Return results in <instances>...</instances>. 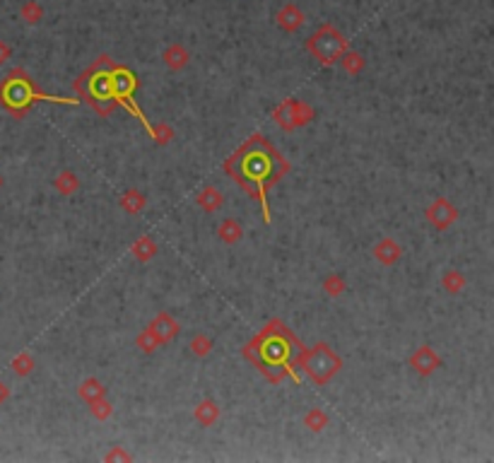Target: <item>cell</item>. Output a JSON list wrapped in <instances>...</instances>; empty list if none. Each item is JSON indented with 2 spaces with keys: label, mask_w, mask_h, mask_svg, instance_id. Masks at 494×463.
<instances>
[{
  "label": "cell",
  "mask_w": 494,
  "mask_h": 463,
  "mask_svg": "<svg viewBox=\"0 0 494 463\" xmlns=\"http://www.w3.org/2000/svg\"><path fill=\"white\" fill-rule=\"evenodd\" d=\"M309 347L289 331L287 326L275 319L253 338L249 345H244V357L256 365V370L263 374L268 382L280 384L284 377H289L294 384L302 382L299 362L304 360Z\"/></svg>",
  "instance_id": "obj_2"
},
{
  "label": "cell",
  "mask_w": 494,
  "mask_h": 463,
  "mask_svg": "<svg viewBox=\"0 0 494 463\" xmlns=\"http://www.w3.org/2000/svg\"><path fill=\"white\" fill-rule=\"evenodd\" d=\"M78 393H80V398L85 403H92V401H97V398H104L106 396V386L101 384L99 379L90 377V379H85V382L80 384Z\"/></svg>",
  "instance_id": "obj_17"
},
{
  "label": "cell",
  "mask_w": 494,
  "mask_h": 463,
  "mask_svg": "<svg viewBox=\"0 0 494 463\" xmlns=\"http://www.w3.org/2000/svg\"><path fill=\"white\" fill-rule=\"evenodd\" d=\"M162 61H164V66H167L172 73H179V71H183V68L188 66V61H191V54H188L183 44H172V46L164 49Z\"/></svg>",
  "instance_id": "obj_10"
},
{
  "label": "cell",
  "mask_w": 494,
  "mask_h": 463,
  "mask_svg": "<svg viewBox=\"0 0 494 463\" xmlns=\"http://www.w3.org/2000/svg\"><path fill=\"white\" fill-rule=\"evenodd\" d=\"M104 459H106V461H130L133 456H130V454H125L121 447H113L111 452L104 456Z\"/></svg>",
  "instance_id": "obj_32"
},
{
  "label": "cell",
  "mask_w": 494,
  "mask_h": 463,
  "mask_svg": "<svg viewBox=\"0 0 494 463\" xmlns=\"http://www.w3.org/2000/svg\"><path fill=\"white\" fill-rule=\"evenodd\" d=\"M20 17H22V22H27V24H39L43 20L41 3H36V0H27V3H22Z\"/></svg>",
  "instance_id": "obj_24"
},
{
  "label": "cell",
  "mask_w": 494,
  "mask_h": 463,
  "mask_svg": "<svg viewBox=\"0 0 494 463\" xmlns=\"http://www.w3.org/2000/svg\"><path fill=\"white\" fill-rule=\"evenodd\" d=\"M292 169L280 152L275 150L268 138L253 136L242 148H239L230 160L225 162V171L232 176L246 193L253 195L261 203L263 220L270 225V208H268V191Z\"/></svg>",
  "instance_id": "obj_1"
},
{
  "label": "cell",
  "mask_w": 494,
  "mask_h": 463,
  "mask_svg": "<svg viewBox=\"0 0 494 463\" xmlns=\"http://www.w3.org/2000/svg\"><path fill=\"white\" fill-rule=\"evenodd\" d=\"M145 195L138 191V188H130V191H125L123 195H121V208L128 215H138L145 208Z\"/></svg>",
  "instance_id": "obj_22"
},
{
  "label": "cell",
  "mask_w": 494,
  "mask_h": 463,
  "mask_svg": "<svg viewBox=\"0 0 494 463\" xmlns=\"http://www.w3.org/2000/svg\"><path fill=\"white\" fill-rule=\"evenodd\" d=\"M427 218H429V222H432L434 227H439V230H444V227L448 225V222H451V220L456 218V213H453V208L448 205V203H446L444 198H439V200H436L434 205L427 210Z\"/></svg>",
  "instance_id": "obj_13"
},
{
  "label": "cell",
  "mask_w": 494,
  "mask_h": 463,
  "mask_svg": "<svg viewBox=\"0 0 494 463\" xmlns=\"http://www.w3.org/2000/svg\"><path fill=\"white\" fill-rule=\"evenodd\" d=\"M10 56H12V49H10V44L0 39V66H3V63H8V61H10Z\"/></svg>",
  "instance_id": "obj_33"
},
{
  "label": "cell",
  "mask_w": 494,
  "mask_h": 463,
  "mask_svg": "<svg viewBox=\"0 0 494 463\" xmlns=\"http://www.w3.org/2000/svg\"><path fill=\"white\" fill-rule=\"evenodd\" d=\"M222 203H225V195L220 188H215V186H205L198 195V205L205 213H217L220 208H222Z\"/></svg>",
  "instance_id": "obj_14"
},
{
  "label": "cell",
  "mask_w": 494,
  "mask_h": 463,
  "mask_svg": "<svg viewBox=\"0 0 494 463\" xmlns=\"http://www.w3.org/2000/svg\"><path fill=\"white\" fill-rule=\"evenodd\" d=\"M8 398H10V389H8V386H5L3 382H0V405L8 401Z\"/></svg>",
  "instance_id": "obj_34"
},
{
  "label": "cell",
  "mask_w": 494,
  "mask_h": 463,
  "mask_svg": "<svg viewBox=\"0 0 494 463\" xmlns=\"http://www.w3.org/2000/svg\"><path fill=\"white\" fill-rule=\"evenodd\" d=\"M272 118H275V123L280 126L282 131H294L292 104H289V99H284V101H280V104L275 106V111H272Z\"/></svg>",
  "instance_id": "obj_23"
},
{
  "label": "cell",
  "mask_w": 494,
  "mask_h": 463,
  "mask_svg": "<svg viewBox=\"0 0 494 463\" xmlns=\"http://www.w3.org/2000/svg\"><path fill=\"white\" fill-rule=\"evenodd\" d=\"M36 101H53V104H78V99L68 97H53V94L41 92L34 85V80L29 78V73H24L22 68H15L5 75V80L0 82V106L5 111L12 113L15 118H22Z\"/></svg>",
  "instance_id": "obj_3"
},
{
  "label": "cell",
  "mask_w": 494,
  "mask_h": 463,
  "mask_svg": "<svg viewBox=\"0 0 494 463\" xmlns=\"http://www.w3.org/2000/svg\"><path fill=\"white\" fill-rule=\"evenodd\" d=\"M304 424H307L312 432H321V429L328 427V415L323 413L321 408H312L307 415H304Z\"/></svg>",
  "instance_id": "obj_25"
},
{
  "label": "cell",
  "mask_w": 494,
  "mask_h": 463,
  "mask_svg": "<svg viewBox=\"0 0 494 463\" xmlns=\"http://www.w3.org/2000/svg\"><path fill=\"white\" fill-rule=\"evenodd\" d=\"M195 420H198V422L202 424V427H212V424L220 420V408H217V403L210 401V398L200 401L198 408H195Z\"/></svg>",
  "instance_id": "obj_15"
},
{
  "label": "cell",
  "mask_w": 494,
  "mask_h": 463,
  "mask_svg": "<svg viewBox=\"0 0 494 463\" xmlns=\"http://www.w3.org/2000/svg\"><path fill=\"white\" fill-rule=\"evenodd\" d=\"M340 66H343V71L347 75H352V78H357V75H362V71L366 68V61L362 54H357V51H350L347 49L343 56H340Z\"/></svg>",
  "instance_id": "obj_16"
},
{
  "label": "cell",
  "mask_w": 494,
  "mask_h": 463,
  "mask_svg": "<svg viewBox=\"0 0 494 463\" xmlns=\"http://www.w3.org/2000/svg\"><path fill=\"white\" fill-rule=\"evenodd\" d=\"M138 347H140L143 352H155L157 347H160V340H157V335L150 331V328H145V331L138 335Z\"/></svg>",
  "instance_id": "obj_30"
},
{
  "label": "cell",
  "mask_w": 494,
  "mask_h": 463,
  "mask_svg": "<svg viewBox=\"0 0 494 463\" xmlns=\"http://www.w3.org/2000/svg\"><path fill=\"white\" fill-rule=\"evenodd\" d=\"M0 188H3V176H0Z\"/></svg>",
  "instance_id": "obj_35"
},
{
  "label": "cell",
  "mask_w": 494,
  "mask_h": 463,
  "mask_svg": "<svg viewBox=\"0 0 494 463\" xmlns=\"http://www.w3.org/2000/svg\"><path fill=\"white\" fill-rule=\"evenodd\" d=\"M113 66H116V63H113L109 56H99V58L75 80V90H78L80 97L85 99L99 116H109V113H113L116 109H121L116 97H113V80H111Z\"/></svg>",
  "instance_id": "obj_4"
},
{
  "label": "cell",
  "mask_w": 494,
  "mask_h": 463,
  "mask_svg": "<svg viewBox=\"0 0 494 463\" xmlns=\"http://www.w3.org/2000/svg\"><path fill=\"white\" fill-rule=\"evenodd\" d=\"M304 12L297 3H284L280 10H277L275 15V24L280 27L284 34H294V31H299L304 27Z\"/></svg>",
  "instance_id": "obj_8"
},
{
  "label": "cell",
  "mask_w": 494,
  "mask_h": 463,
  "mask_svg": "<svg viewBox=\"0 0 494 463\" xmlns=\"http://www.w3.org/2000/svg\"><path fill=\"white\" fill-rule=\"evenodd\" d=\"M148 328H150L152 333L157 335V340H160V345H167L169 340H174L176 335L181 333L179 321H176L174 316H169L167 312L157 314V316H155V321H152Z\"/></svg>",
  "instance_id": "obj_9"
},
{
  "label": "cell",
  "mask_w": 494,
  "mask_h": 463,
  "mask_svg": "<svg viewBox=\"0 0 494 463\" xmlns=\"http://www.w3.org/2000/svg\"><path fill=\"white\" fill-rule=\"evenodd\" d=\"M289 104H292V123H294V128H302V126L312 123L316 118V111L307 104V101L289 99Z\"/></svg>",
  "instance_id": "obj_19"
},
{
  "label": "cell",
  "mask_w": 494,
  "mask_h": 463,
  "mask_svg": "<svg viewBox=\"0 0 494 463\" xmlns=\"http://www.w3.org/2000/svg\"><path fill=\"white\" fill-rule=\"evenodd\" d=\"M436 365H439V357L432 352V347H420L413 357H410V367L422 374V377H427V374H432L436 370Z\"/></svg>",
  "instance_id": "obj_12"
},
{
  "label": "cell",
  "mask_w": 494,
  "mask_h": 463,
  "mask_svg": "<svg viewBox=\"0 0 494 463\" xmlns=\"http://www.w3.org/2000/svg\"><path fill=\"white\" fill-rule=\"evenodd\" d=\"M350 49V41L345 39V34L335 24L326 22L314 31L307 39V51L314 56L321 66H333L340 61V56Z\"/></svg>",
  "instance_id": "obj_5"
},
{
  "label": "cell",
  "mask_w": 494,
  "mask_h": 463,
  "mask_svg": "<svg viewBox=\"0 0 494 463\" xmlns=\"http://www.w3.org/2000/svg\"><path fill=\"white\" fill-rule=\"evenodd\" d=\"M174 138V131L169 128L167 123H157L152 126V141H155L157 145H167L169 141Z\"/></svg>",
  "instance_id": "obj_31"
},
{
  "label": "cell",
  "mask_w": 494,
  "mask_h": 463,
  "mask_svg": "<svg viewBox=\"0 0 494 463\" xmlns=\"http://www.w3.org/2000/svg\"><path fill=\"white\" fill-rule=\"evenodd\" d=\"M87 405H90L92 417H94V420H99V422L109 420V417L113 415V408H111V403L106 401V396H104V398H97V401L87 403Z\"/></svg>",
  "instance_id": "obj_27"
},
{
  "label": "cell",
  "mask_w": 494,
  "mask_h": 463,
  "mask_svg": "<svg viewBox=\"0 0 494 463\" xmlns=\"http://www.w3.org/2000/svg\"><path fill=\"white\" fill-rule=\"evenodd\" d=\"M242 237H244V227L239 225L237 220L234 218L222 220V225H220V239H222L225 244H237Z\"/></svg>",
  "instance_id": "obj_21"
},
{
  "label": "cell",
  "mask_w": 494,
  "mask_h": 463,
  "mask_svg": "<svg viewBox=\"0 0 494 463\" xmlns=\"http://www.w3.org/2000/svg\"><path fill=\"white\" fill-rule=\"evenodd\" d=\"M345 278L338 275V273H331V275L323 280V292H328V297H338L345 292Z\"/></svg>",
  "instance_id": "obj_28"
},
{
  "label": "cell",
  "mask_w": 494,
  "mask_h": 463,
  "mask_svg": "<svg viewBox=\"0 0 494 463\" xmlns=\"http://www.w3.org/2000/svg\"><path fill=\"white\" fill-rule=\"evenodd\" d=\"M210 350H212V340L207 338V335L198 333L191 340V352L195 355V357H207V355H210Z\"/></svg>",
  "instance_id": "obj_29"
},
{
  "label": "cell",
  "mask_w": 494,
  "mask_h": 463,
  "mask_svg": "<svg viewBox=\"0 0 494 463\" xmlns=\"http://www.w3.org/2000/svg\"><path fill=\"white\" fill-rule=\"evenodd\" d=\"M130 253H133V256H135L140 263H148L150 258L157 256V244H155V239L145 234V237H140L135 244L130 246Z\"/></svg>",
  "instance_id": "obj_18"
},
{
  "label": "cell",
  "mask_w": 494,
  "mask_h": 463,
  "mask_svg": "<svg viewBox=\"0 0 494 463\" xmlns=\"http://www.w3.org/2000/svg\"><path fill=\"white\" fill-rule=\"evenodd\" d=\"M53 188H56V191H58V193H63V195H73V193L80 188V179H78V174H75V171H71V169L61 171V174L53 179Z\"/></svg>",
  "instance_id": "obj_20"
},
{
  "label": "cell",
  "mask_w": 494,
  "mask_h": 463,
  "mask_svg": "<svg viewBox=\"0 0 494 463\" xmlns=\"http://www.w3.org/2000/svg\"><path fill=\"white\" fill-rule=\"evenodd\" d=\"M299 370L307 372L314 384L323 386L343 370V360L335 355V350L328 342H316L312 350H307V355H304V360L299 362Z\"/></svg>",
  "instance_id": "obj_6"
},
{
  "label": "cell",
  "mask_w": 494,
  "mask_h": 463,
  "mask_svg": "<svg viewBox=\"0 0 494 463\" xmlns=\"http://www.w3.org/2000/svg\"><path fill=\"white\" fill-rule=\"evenodd\" d=\"M401 256H403V249L391 237H384L381 242L374 246V258L381 265H393Z\"/></svg>",
  "instance_id": "obj_11"
},
{
  "label": "cell",
  "mask_w": 494,
  "mask_h": 463,
  "mask_svg": "<svg viewBox=\"0 0 494 463\" xmlns=\"http://www.w3.org/2000/svg\"><path fill=\"white\" fill-rule=\"evenodd\" d=\"M111 80H113V97H116L118 106L125 111H130L133 116L138 118V121L143 123V128L148 131V136L152 138V123L145 118V113L140 111V106L135 104V92H138V78L135 73L130 71V68L125 66H113L111 71Z\"/></svg>",
  "instance_id": "obj_7"
},
{
  "label": "cell",
  "mask_w": 494,
  "mask_h": 463,
  "mask_svg": "<svg viewBox=\"0 0 494 463\" xmlns=\"http://www.w3.org/2000/svg\"><path fill=\"white\" fill-rule=\"evenodd\" d=\"M10 367L15 370L17 377H27V374H31V370H34V357H31L29 352H20L12 357Z\"/></svg>",
  "instance_id": "obj_26"
}]
</instances>
